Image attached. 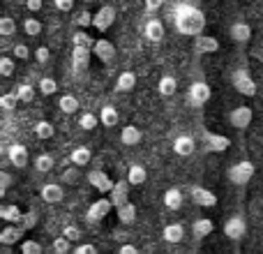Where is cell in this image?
Returning a JSON list of instances; mask_svg holds the SVG:
<instances>
[{"label": "cell", "mask_w": 263, "mask_h": 254, "mask_svg": "<svg viewBox=\"0 0 263 254\" xmlns=\"http://www.w3.org/2000/svg\"><path fill=\"white\" fill-rule=\"evenodd\" d=\"M173 23H176V30L180 35H192V37H199L203 35V28H205V16L201 9H196L194 5H176L173 9Z\"/></svg>", "instance_id": "6da1fadb"}, {"label": "cell", "mask_w": 263, "mask_h": 254, "mask_svg": "<svg viewBox=\"0 0 263 254\" xmlns=\"http://www.w3.org/2000/svg\"><path fill=\"white\" fill-rule=\"evenodd\" d=\"M227 178H229V183L231 185H238V187H242V185H247V183L254 178V164L252 162H236V164H231V167L227 169Z\"/></svg>", "instance_id": "7a4b0ae2"}, {"label": "cell", "mask_w": 263, "mask_h": 254, "mask_svg": "<svg viewBox=\"0 0 263 254\" xmlns=\"http://www.w3.org/2000/svg\"><path fill=\"white\" fill-rule=\"evenodd\" d=\"M231 81H233V88H236L240 95H245V97L256 95V83H254V79L250 77L247 69H236V72L231 74Z\"/></svg>", "instance_id": "3957f363"}, {"label": "cell", "mask_w": 263, "mask_h": 254, "mask_svg": "<svg viewBox=\"0 0 263 254\" xmlns=\"http://www.w3.org/2000/svg\"><path fill=\"white\" fill-rule=\"evenodd\" d=\"M245 233H247V224H245L242 215H233V217H229L227 222H224V236H227L229 241L238 243L245 238Z\"/></svg>", "instance_id": "277c9868"}, {"label": "cell", "mask_w": 263, "mask_h": 254, "mask_svg": "<svg viewBox=\"0 0 263 254\" xmlns=\"http://www.w3.org/2000/svg\"><path fill=\"white\" fill-rule=\"evenodd\" d=\"M210 95H213V90H210V86L208 83H203V81H194L190 86V90H187V102H190L192 106H203L205 102L210 100Z\"/></svg>", "instance_id": "5b68a950"}, {"label": "cell", "mask_w": 263, "mask_h": 254, "mask_svg": "<svg viewBox=\"0 0 263 254\" xmlns=\"http://www.w3.org/2000/svg\"><path fill=\"white\" fill-rule=\"evenodd\" d=\"M190 199L194 201L196 206H201V208H215V206H217V196H215L208 187H201V185L190 187Z\"/></svg>", "instance_id": "8992f818"}, {"label": "cell", "mask_w": 263, "mask_h": 254, "mask_svg": "<svg viewBox=\"0 0 263 254\" xmlns=\"http://www.w3.org/2000/svg\"><path fill=\"white\" fill-rule=\"evenodd\" d=\"M252 118H254V114H252L250 106H236V109L229 111V123L236 130H247L252 125Z\"/></svg>", "instance_id": "52a82bcc"}, {"label": "cell", "mask_w": 263, "mask_h": 254, "mask_svg": "<svg viewBox=\"0 0 263 254\" xmlns=\"http://www.w3.org/2000/svg\"><path fill=\"white\" fill-rule=\"evenodd\" d=\"M114 21H116V7L114 5H104V7L97 9L95 23H92V26H95L100 32H106L111 26H114Z\"/></svg>", "instance_id": "ba28073f"}, {"label": "cell", "mask_w": 263, "mask_h": 254, "mask_svg": "<svg viewBox=\"0 0 263 254\" xmlns=\"http://www.w3.org/2000/svg\"><path fill=\"white\" fill-rule=\"evenodd\" d=\"M92 53H95L104 65H111L116 60V46H114L111 40H104V37H102V40H95Z\"/></svg>", "instance_id": "9c48e42d"}, {"label": "cell", "mask_w": 263, "mask_h": 254, "mask_svg": "<svg viewBox=\"0 0 263 254\" xmlns=\"http://www.w3.org/2000/svg\"><path fill=\"white\" fill-rule=\"evenodd\" d=\"M111 208H116L114 204H111V199H97V201H92L90 204V208H88V215L86 217L90 220V222H100V220H104L106 215L111 213Z\"/></svg>", "instance_id": "30bf717a"}, {"label": "cell", "mask_w": 263, "mask_h": 254, "mask_svg": "<svg viewBox=\"0 0 263 254\" xmlns=\"http://www.w3.org/2000/svg\"><path fill=\"white\" fill-rule=\"evenodd\" d=\"M90 56L92 49H86V46H74L72 49V67L77 74H83L90 65Z\"/></svg>", "instance_id": "8fae6325"}, {"label": "cell", "mask_w": 263, "mask_h": 254, "mask_svg": "<svg viewBox=\"0 0 263 254\" xmlns=\"http://www.w3.org/2000/svg\"><path fill=\"white\" fill-rule=\"evenodd\" d=\"M88 183H90L97 192H102V194H109V192L114 190V185H116V183H111V178L106 176L104 171H100V169H95V171L88 173Z\"/></svg>", "instance_id": "7c38bea8"}, {"label": "cell", "mask_w": 263, "mask_h": 254, "mask_svg": "<svg viewBox=\"0 0 263 254\" xmlns=\"http://www.w3.org/2000/svg\"><path fill=\"white\" fill-rule=\"evenodd\" d=\"M23 233H26V229H23L21 224H7V227L0 231V243H3L5 247H12L21 241Z\"/></svg>", "instance_id": "4fadbf2b"}, {"label": "cell", "mask_w": 263, "mask_h": 254, "mask_svg": "<svg viewBox=\"0 0 263 254\" xmlns=\"http://www.w3.org/2000/svg\"><path fill=\"white\" fill-rule=\"evenodd\" d=\"M129 187H132V185H129V180L125 178V180H118V183H116L114 190L109 192V199H111V204H114L116 208L129 201Z\"/></svg>", "instance_id": "5bb4252c"}, {"label": "cell", "mask_w": 263, "mask_h": 254, "mask_svg": "<svg viewBox=\"0 0 263 254\" xmlns=\"http://www.w3.org/2000/svg\"><path fill=\"white\" fill-rule=\"evenodd\" d=\"M40 196H42V201H46V204H60L65 196V190L60 183H46V185H42Z\"/></svg>", "instance_id": "9a60e30c"}, {"label": "cell", "mask_w": 263, "mask_h": 254, "mask_svg": "<svg viewBox=\"0 0 263 254\" xmlns=\"http://www.w3.org/2000/svg\"><path fill=\"white\" fill-rule=\"evenodd\" d=\"M7 159H9V164H12V167L23 169L28 164V148H26V146H21V143H12L7 148Z\"/></svg>", "instance_id": "2e32d148"}, {"label": "cell", "mask_w": 263, "mask_h": 254, "mask_svg": "<svg viewBox=\"0 0 263 254\" xmlns=\"http://www.w3.org/2000/svg\"><path fill=\"white\" fill-rule=\"evenodd\" d=\"M194 150H196V141L190 134H180L173 139V153L180 155V157H190Z\"/></svg>", "instance_id": "e0dca14e"}, {"label": "cell", "mask_w": 263, "mask_h": 254, "mask_svg": "<svg viewBox=\"0 0 263 254\" xmlns=\"http://www.w3.org/2000/svg\"><path fill=\"white\" fill-rule=\"evenodd\" d=\"M143 37L148 42H162L164 40V23L159 21V19H148L143 26Z\"/></svg>", "instance_id": "ac0fdd59"}, {"label": "cell", "mask_w": 263, "mask_h": 254, "mask_svg": "<svg viewBox=\"0 0 263 254\" xmlns=\"http://www.w3.org/2000/svg\"><path fill=\"white\" fill-rule=\"evenodd\" d=\"M194 51H196V53H217V51H219L217 37H213V35L194 37Z\"/></svg>", "instance_id": "d6986e66"}, {"label": "cell", "mask_w": 263, "mask_h": 254, "mask_svg": "<svg viewBox=\"0 0 263 254\" xmlns=\"http://www.w3.org/2000/svg\"><path fill=\"white\" fill-rule=\"evenodd\" d=\"M229 35H231L233 42L245 44V42H250V37H252V28H250V23H245V21H236V23H231V28H229Z\"/></svg>", "instance_id": "ffe728a7"}, {"label": "cell", "mask_w": 263, "mask_h": 254, "mask_svg": "<svg viewBox=\"0 0 263 254\" xmlns=\"http://www.w3.org/2000/svg\"><path fill=\"white\" fill-rule=\"evenodd\" d=\"M203 146L210 150V153H224V150L231 146V141L222 134H210L208 132V134L203 136Z\"/></svg>", "instance_id": "44dd1931"}, {"label": "cell", "mask_w": 263, "mask_h": 254, "mask_svg": "<svg viewBox=\"0 0 263 254\" xmlns=\"http://www.w3.org/2000/svg\"><path fill=\"white\" fill-rule=\"evenodd\" d=\"M213 231H215V224H213V220H208V217H201V220H194V222H192V236H194L196 241L208 238Z\"/></svg>", "instance_id": "7402d4cb"}, {"label": "cell", "mask_w": 263, "mask_h": 254, "mask_svg": "<svg viewBox=\"0 0 263 254\" xmlns=\"http://www.w3.org/2000/svg\"><path fill=\"white\" fill-rule=\"evenodd\" d=\"M90 159H92V150L88 148V146H77V148L69 153V162H72L74 167H79V169L88 167Z\"/></svg>", "instance_id": "603a6c76"}, {"label": "cell", "mask_w": 263, "mask_h": 254, "mask_svg": "<svg viewBox=\"0 0 263 254\" xmlns=\"http://www.w3.org/2000/svg\"><path fill=\"white\" fill-rule=\"evenodd\" d=\"M162 238L166 243H171V245H178V243L185 238V229H182V224H178V222L166 224V227L162 229Z\"/></svg>", "instance_id": "cb8c5ba5"}, {"label": "cell", "mask_w": 263, "mask_h": 254, "mask_svg": "<svg viewBox=\"0 0 263 254\" xmlns=\"http://www.w3.org/2000/svg\"><path fill=\"white\" fill-rule=\"evenodd\" d=\"M0 220H5L7 224H21L23 210L18 208V206H14V204H5L3 208H0Z\"/></svg>", "instance_id": "d4e9b609"}, {"label": "cell", "mask_w": 263, "mask_h": 254, "mask_svg": "<svg viewBox=\"0 0 263 254\" xmlns=\"http://www.w3.org/2000/svg\"><path fill=\"white\" fill-rule=\"evenodd\" d=\"M182 201H185V196H182V192L178 190V187H168V190L164 192V206H166L168 210H180Z\"/></svg>", "instance_id": "484cf974"}, {"label": "cell", "mask_w": 263, "mask_h": 254, "mask_svg": "<svg viewBox=\"0 0 263 254\" xmlns=\"http://www.w3.org/2000/svg\"><path fill=\"white\" fill-rule=\"evenodd\" d=\"M120 141H123L125 146H139L141 141H143V132H141L136 125H127V127H123V132H120Z\"/></svg>", "instance_id": "4316f807"}, {"label": "cell", "mask_w": 263, "mask_h": 254, "mask_svg": "<svg viewBox=\"0 0 263 254\" xmlns=\"http://www.w3.org/2000/svg\"><path fill=\"white\" fill-rule=\"evenodd\" d=\"M127 180H129V185H134V187L143 185V183L148 180V171H145L143 164H129V169H127Z\"/></svg>", "instance_id": "83f0119b"}, {"label": "cell", "mask_w": 263, "mask_h": 254, "mask_svg": "<svg viewBox=\"0 0 263 254\" xmlns=\"http://www.w3.org/2000/svg\"><path fill=\"white\" fill-rule=\"evenodd\" d=\"M116 215H118L120 224L132 227V224H134V220H136V206L132 204V201H127V204H123V206H118V208H116Z\"/></svg>", "instance_id": "f1b7e54d"}, {"label": "cell", "mask_w": 263, "mask_h": 254, "mask_svg": "<svg viewBox=\"0 0 263 254\" xmlns=\"http://www.w3.org/2000/svg\"><path fill=\"white\" fill-rule=\"evenodd\" d=\"M134 86H136V74L129 72V69L120 72L118 79H116V90L118 93H129V90H134Z\"/></svg>", "instance_id": "f546056e"}, {"label": "cell", "mask_w": 263, "mask_h": 254, "mask_svg": "<svg viewBox=\"0 0 263 254\" xmlns=\"http://www.w3.org/2000/svg\"><path fill=\"white\" fill-rule=\"evenodd\" d=\"M157 90H159V95H162V97L176 95V90H178L176 77H171V74H164V77L159 79V83H157Z\"/></svg>", "instance_id": "4dcf8cb0"}, {"label": "cell", "mask_w": 263, "mask_h": 254, "mask_svg": "<svg viewBox=\"0 0 263 254\" xmlns=\"http://www.w3.org/2000/svg\"><path fill=\"white\" fill-rule=\"evenodd\" d=\"M58 109L63 111L65 116L77 114L79 111V100L74 95H69V93H65V95H60V100H58Z\"/></svg>", "instance_id": "1f68e13d"}, {"label": "cell", "mask_w": 263, "mask_h": 254, "mask_svg": "<svg viewBox=\"0 0 263 254\" xmlns=\"http://www.w3.org/2000/svg\"><path fill=\"white\" fill-rule=\"evenodd\" d=\"M100 123L104 127H116L118 125V111H116V106L111 104H104L100 109Z\"/></svg>", "instance_id": "d6a6232c"}, {"label": "cell", "mask_w": 263, "mask_h": 254, "mask_svg": "<svg viewBox=\"0 0 263 254\" xmlns=\"http://www.w3.org/2000/svg\"><path fill=\"white\" fill-rule=\"evenodd\" d=\"M35 136L42 141H49L55 136V127L49 123V120H37L35 123Z\"/></svg>", "instance_id": "836d02e7"}, {"label": "cell", "mask_w": 263, "mask_h": 254, "mask_svg": "<svg viewBox=\"0 0 263 254\" xmlns=\"http://www.w3.org/2000/svg\"><path fill=\"white\" fill-rule=\"evenodd\" d=\"M53 167H55V157H53V155L42 153V155H37V157H35V169L40 173H49Z\"/></svg>", "instance_id": "e575fe53"}, {"label": "cell", "mask_w": 263, "mask_h": 254, "mask_svg": "<svg viewBox=\"0 0 263 254\" xmlns=\"http://www.w3.org/2000/svg\"><path fill=\"white\" fill-rule=\"evenodd\" d=\"M23 32H26L28 37L42 35V23H40V19H35V16H26V19H23Z\"/></svg>", "instance_id": "d590c367"}, {"label": "cell", "mask_w": 263, "mask_h": 254, "mask_svg": "<svg viewBox=\"0 0 263 254\" xmlns=\"http://www.w3.org/2000/svg\"><path fill=\"white\" fill-rule=\"evenodd\" d=\"M97 125H100V116H95L92 111H86V114L79 116V127H81V130L90 132V130H95Z\"/></svg>", "instance_id": "8d00e7d4"}, {"label": "cell", "mask_w": 263, "mask_h": 254, "mask_svg": "<svg viewBox=\"0 0 263 254\" xmlns=\"http://www.w3.org/2000/svg\"><path fill=\"white\" fill-rule=\"evenodd\" d=\"M72 44L74 46H86V49H92L95 42H92V35H88L86 30H77L72 35Z\"/></svg>", "instance_id": "74e56055"}, {"label": "cell", "mask_w": 263, "mask_h": 254, "mask_svg": "<svg viewBox=\"0 0 263 254\" xmlns=\"http://www.w3.org/2000/svg\"><path fill=\"white\" fill-rule=\"evenodd\" d=\"M14 93H16V97L21 102H26V104H30L32 100H35V88L28 86V83H21V86L14 88Z\"/></svg>", "instance_id": "f35d334b"}, {"label": "cell", "mask_w": 263, "mask_h": 254, "mask_svg": "<svg viewBox=\"0 0 263 254\" xmlns=\"http://www.w3.org/2000/svg\"><path fill=\"white\" fill-rule=\"evenodd\" d=\"M37 88H40L42 95L49 97V95H55V90H58V83H55L53 77H42L40 79V86H37Z\"/></svg>", "instance_id": "ab89813d"}, {"label": "cell", "mask_w": 263, "mask_h": 254, "mask_svg": "<svg viewBox=\"0 0 263 254\" xmlns=\"http://www.w3.org/2000/svg\"><path fill=\"white\" fill-rule=\"evenodd\" d=\"M16 32V21L12 16H3L0 19V35L3 37H12Z\"/></svg>", "instance_id": "60d3db41"}, {"label": "cell", "mask_w": 263, "mask_h": 254, "mask_svg": "<svg viewBox=\"0 0 263 254\" xmlns=\"http://www.w3.org/2000/svg\"><path fill=\"white\" fill-rule=\"evenodd\" d=\"M81 178V173H79V167H69L63 171V176H60V183H65V185H77V180Z\"/></svg>", "instance_id": "b9f144b4"}, {"label": "cell", "mask_w": 263, "mask_h": 254, "mask_svg": "<svg viewBox=\"0 0 263 254\" xmlns=\"http://www.w3.org/2000/svg\"><path fill=\"white\" fill-rule=\"evenodd\" d=\"M21 254H42V243L35 238H26L21 241Z\"/></svg>", "instance_id": "7bdbcfd3"}, {"label": "cell", "mask_w": 263, "mask_h": 254, "mask_svg": "<svg viewBox=\"0 0 263 254\" xmlns=\"http://www.w3.org/2000/svg\"><path fill=\"white\" fill-rule=\"evenodd\" d=\"M18 102H21V100L16 97V93H14V90H12V93H5V95L0 97V106H3L5 111H14Z\"/></svg>", "instance_id": "ee69618b"}, {"label": "cell", "mask_w": 263, "mask_h": 254, "mask_svg": "<svg viewBox=\"0 0 263 254\" xmlns=\"http://www.w3.org/2000/svg\"><path fill=\"white\" fill-rule=\"evenodd\" d=\"M51 247H53V252H55V254H69V250H72V241H67L65 236L53 238Z\"/></svg>", "instance_id": "f6af8a7d"}, {"label": "cell", "mask_w": 263, "mask_h": 254, "mask_svg": "<svg viewBox=\"0 0 263 254\" xmlns=\"http://www.w3.org/2000/svg\"><path fill=\"white\" fill-rule=\"evenodd\" d=\"M74 21H77V26L81 28V30H86V28H90L92 23H95V14H90V12H86V9H83V12L77 14V19H74Z\"/></svg>", "instance_id": "bcb514c9"}, {"label": "cell", "mask_w": 263, "mask_h": 254, "mask_svg": "<svg viewBox=\"0 0 263 254\" xmlns=\"http://www.w3.org/2000/svg\"><path fill=\"white\" fill-rule=\"evenodd\" d=\"M37 222H40V215H37L35 210H30V213H23L21 227L26 229V231H30V229H35V227H37Z\"/></svg>", "instance_id": "7dc6e473"}, {"label": "cell", "mask_w": 263, "mask_h": 254, "mask_svg": "<svg viewBox=\"0 0 263 254\" xmlns=\"http://www.w3.org/2000/svg\"><path fill=\"white\" fill-rule=\"evenodd\" d=\"M0 74H3L5 79H9L14 74V60L9 58V56H3V58H0Z\"/></svg>", "instance_id": "c3c4849f"}, {"label": "cell", "mask_w": 263, "mask_h": 254, "mask_svg": "<svg viewBox=\"0 0 263 254\" xmlns=\"http://www.w3.org/2000/svg\"><path fill=\"white\" fill-rule=\"evenodd\" d=\"M63 236L67 238V241L77 243V241H81V229H79L77 224H67V227L63 229Z\"/></svg>", "instance_id": "681fc988"}, {"label": "cell", "mask_w": 263, "mask_h": 254, "mask_svg": "<svg viewBox=\"0 0 263 254\" xmlns=\"http://www.w3.org/2000/svg\"><path fill=\"white\" fill-rule=\"evenodd\" d=\"M9 187H12V176H9L7 169H3V171H0V196L7 194Z\"/></svg>", "instance_id": "f907efd6"}, {"label": "cell", "mask_w": 263, "mask_h": 254, "mask_svg": "<svg viewBox=\"0 0 263 254\" xmlns=\"http://www.w3.org/2000/svg\"><path fill=\"white\" fill-rule=\"evenodd\" d=\"M12 53H14V58H18V60H28V58H30V49H28L26 44H14L12 46Z\"/></svg>", "instance_id": "816d5d0a"}, {"label": "cell", "mask_w": 263, "mask_h": 254, "mask_svg": "<svg viewBox=\"0 0 263 254\" xmlns=\"http://www.w3.org/2000/svg\"><path fill=\"white\" fill-rule=\"evenodd\" d=\"M35 58H37V63H40V65H46V63H49V58H51V51L46 49V46H37Z\"/></svg>", "instance_id": "f5cc1de1"}, {"label": "cell", "mask_w": 263, "mask_h": 254, "mask_svg": "<svg viewBox=\"0 0 263 254\" xmlns=\"http://www.w3.org/2000/svg\"><path fill=\"white\" fill-rule=\"evenodd\" d=\"M74 254H97V247L92 243H81V245L74 250Z\"/></svg>", "instance_id": "db71d44e"}, {"label": "cell", "mask_w": 263, "mask_h": 254, "mask_svg": "<svg viewBox=\"0 0 263 254\" xmlns=\"http://www.w3.org/2000/svg\"><path fill=\"white\" fill-rule=\"evenodd\" d=\"M164 5V0H143V7L145 12H157L159 7Z\"/></svg>", "instance_id": "11a10c76"}, {"label": "cell", "mask_w": 263, "mask_h": 254, "mask_svg": "<svg viewBox=\"0 0 263 254\" xmlns=\"http://www.w3.org/2000/svg\"><path fill=\"white\" fill-rule=\"evenodd\" d=\"M53 5L60 9V12H69L74 7V0H53Z\"/></svg>", "instance_id": "9f6ffc18"}, {"label": "cell", "mask_w": 263, "mask_h": 254, "mask_svg": "<svg viewBox=\"0 0 263 254\" xmlns=\"http://www.w3.org/2000/svg\"><path fill=\"white\" fill-rule=\"evenodd\" d=\"M118 254H139V247L132 245V243H123V245H120V250H118Z\"/></svg>", "instance_id": "6f0895ef"}, {"label": "cell", "mask_w": 263, "mask_h": 254, "mask_svg": "<svg viewBox=\"0 0 263 254\" xmlns=\"http://www.w3.org/2000/svg\"><path fill=\"white\" fill-rule=\"evenodd\" d=\"M26 7H28V12H40L42 9V0H26Z\"/></svg>", "instance_id": "680465c9"}, {"label": "cell", "mask_w": 263, "mask_h": 254, "mask_svg": "<svg viewBox=\"0 0 263 254\" xmlns=\"http://www.w3.org/2000/svg\"><path fill=\"white\" fill-rule=\"evenodd\" d=\"M252 58H256V60H261L263 63V40L254 46V49H252Z\"/></svg>", "instance_id": "91938a15"}]
</instances>
